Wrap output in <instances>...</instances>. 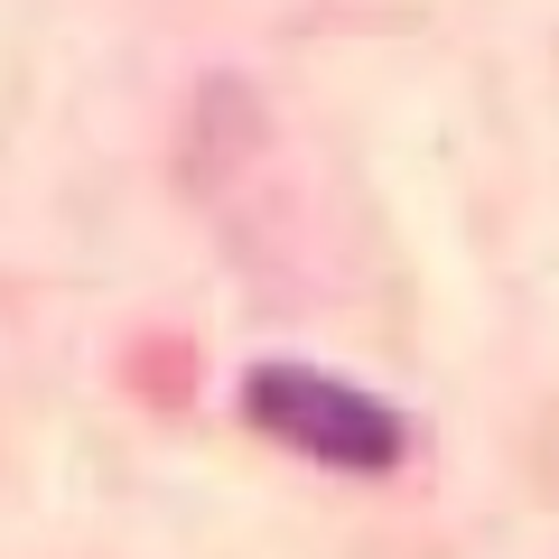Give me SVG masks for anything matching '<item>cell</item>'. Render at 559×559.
Returning <instances> with one entry per match:
<instances>
[{
  "label": "cell",
  "instance_id": "6da1fadb",
  "mask_svg": "<svg viewBox=\"0 0 559 559\" xmlns=\"http://www.w3.org/2000/svg\"><path fill=\"white\" fill-rule=\"evenodd\" d=\"M242 411H252L271 439L308 448V457H326V466L382 476V466L401 457V419L382 411V401L345 392V382H326V373H299V364H261V373L242 382Z\"/></svg>",
  "mask_w": 559,
  "mask_h": 559
}]
</instances>
